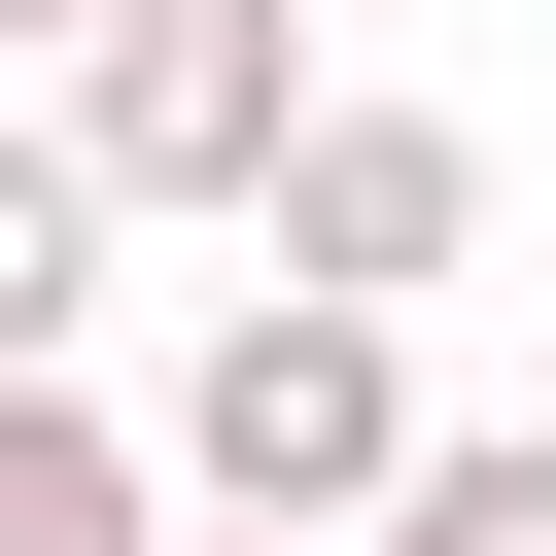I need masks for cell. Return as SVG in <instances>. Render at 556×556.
Masks as SVG:
<instances>
[{
    "mask_svg": "<svg viewBox=\"0 0 556 556\" xmlns=\"http://www.w3.org/2000/svg\"><path fill=\"white\" fill-rule=\"evenodd\" d=\"M452 417H417V313H348V278H243L208 348H174V486L208 521H382Z\"/></svg>",
    "mask_w": 556,
    "mask_h": 556,
    "instance_id": "6da1fadb",
    "label": "cell"
},
{
    "mask_svg": "<svg viewBox=\"0 0 556 556\" xmlns=\"http://www.w3.org/2000/svg\"><path fill=\"white\" fill-rule=\"evenodd\" d=\"M313 0H104L70 35V139H104V208H278L313 174Z\"/></svg>",
    "mask_w": 556,
    "mask_h": 556,
    "instance_id": "7a4b0ae2",
    "label": "cell"
},
{
    "mask_svg": "<svg viewBox=\"0 0 556 556\" xmlns=\"http://www.w3.org/2000/svg\"><path fill=\"white\" fill-rule=\"evenodd\" d=\"M243 278H348V313L486 278V139H452V104H313V174L243 208Z\"/></svg>",
    "mask_w": 556,
    "mask_h": 556,
    "instance_id": "3957f363",
    "label": "cell"
},
{
    "mask_svg": "<svg viewBox=\"0 0 556 556\" xmlns=\"http://www.w3.org/2000/svg\"><path fill=\"white\" fill-rule=\"evenodd\" d=\"M0 556H208L174 417H104V382H0Z\"/></svg>",
    "mask_w": 556,
    "mask_h": 556,
    "instance_id": "277c9868",
    "label": "cell"
},
{
    "mask_svg": "<svg viewBox=\"0 0 556 556\" xmlns=\"http://www.w3.org/2000/svg\"><path fill=\"white\" fill-rule=\"evenodd\" d=\"M104 243H139V208H104V139H70V104H0V382H70Z\"/></svg>",
    "mask_w": 556,
    "mask_h": 556,
    "instance_id": "5b68a950",
    "label": "cell"
},
{
    "mask_svg": "<svg viewBox=\"0 0 556 556\" xmlns=\"http://www.w3.org/2000/svg\"><path fill=\"white\" fill-rule=\"evenodd\" d=\"M348 556H556V417H452V452H417Z\"/></svg>",
    "mask_w": 556,
    "mask_h": 556,
    "instance_id": "8992f818",
    "label": "cell"
},
{
    "mask_svg": "<svg viewBox=\"0 0 556 556\" xmlns=\"http://www.w3.org/2000/svg\"><path fill=\"white\" fill-rule=\"evenodd\" d=\"M0 35H35V70H70V35H104V0H0Z\"/></svg>",
    "mask_w": 556,
    "mask_h": 556,
    "instance_id": "52a82bcc",
    "label": "cell"
},
{
    "mask_svg": "<svg viewBox=\"0 0 556 556\" xmlns=\"http://www.w3.org/2000/svg\"><path fill=\"white\" fill-rule=\"evenodd\" d=\"M208 556H348V521H208Z\"/></svg>",
    "mask_w": 556,
    "mask_h": 556,
    "instance_id": "ba28073f",
    "label": "cell"
}]
</instances>
